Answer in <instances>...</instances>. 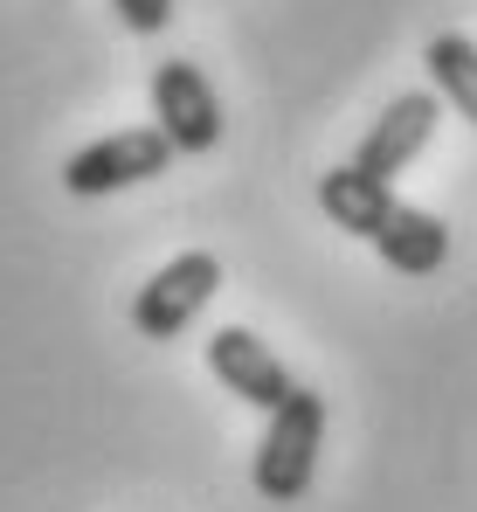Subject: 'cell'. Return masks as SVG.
Returning a JSON list of instances; mask_svg holds the SVG:
<instances>
[{"label":"cell","mask_w":477,"mask_h":512,"mask_svg":"<svg viewBox=\"0 0 477 512\" xmlns=\"http://www.w3.org/2000/svg\"><path fill=\"white\" fill-rule=\"evenodd\" d=\"M318 208H325L332 229L374 243L381 263L401 270V277H429V270L450 263V229H443L429 208L401 201L395 187H381V180H360L353 167L318 173Z\"/></svg>","instance_id":"obj_1"},{"label":"cell","mask_w":477,"mask_h":512,"mask_svg":"<svg viewBox=\"0 0 477 512\" xmlns=\"http://www.w3.org/2000/svg\"><path fill=\"white\" fill-rule=\"evenodd\" d=\"M318 443H325V395L318 388H298L270 423H263V443H256V492L270 506H291L312 492V471H318Z\"/></svg>","instance_id":"obj_2"},{"label":"cell","mask_w":477,"mask_h":512,"mask_svg":"<svg viewBox=\"0 0 477 512\" xmlns=\"http://www.w3.org/2000/svg\"><path fill=\"white\" fill-rule=\"evenodd\" d=\"M215 291H222V256L215 250H180L173 263H159L153 277L139 284L132 326H139L146 340H180V333L208 312Z\"/></svg>","instance_id":"obj_3"},{"label":"cell","mask_w":477,"mask_h":512,"mask_svg":"<svg viewBox=\"0 0 477 512\" xmlns=\"http://www.w3.org/2000/svg\"><path fill=\"white\" fill-rule=\"evenodd\" d=\"M173 160H180V153L166 146L159 125H125V132H104V139H90L83 153H70V160H63V187L83 194V201H97V194L159 180Z\"/></svg>","instance_id":"obj_4"},{"label":"cell","mask_w":477,"mask_h":512,"mask_svg":"<svg viewBox=\"0 0 477 512\" xmlns=\"http://www.w3.org/2000/svg\"><path fill=\"white\" fill-rule=\"evenodd\" d=\"M436 125H443V104H436V90H401L395 104L367 125V139L353 146V160L346 167L360 173V180H381V187H395V173L436 139Z\"/></svg>","instance_id":"obj_5"},{"label":"cell","mask_w":477,"mask_h":512,"mask_svg":"<svg viewBox=\"0 0 477 512\" xmlns=\"http://www.w3.org/2000/svg\"><path fill=\"white\" fill-rule=\"evenodd\" d=\"M153 118L166 132L173 153H208L222 139V104H215V84L201 77V63L187 56H166L153 70Z\"/></svg>","instance_id":"obj_6"},{"label":"cell","mask_w":477,"mask_h":512,"mask_svg":"<svg viewBox=\"0 0 477 512\" xmlns=\"http://www.w3.org/2000/svg\"><path fill=\"white\" fill-rule=\"evenodd\" d=\"M208 374L236 395V402H249V409H263V416H277L291 395H298V381H291V367L270 353V346L256 340L249 326H222L215 340H208Z\"/></svg>","instance_id":"obj_7"},{"label":"cell","mask_w":477,"mask_h":512,"mask_svg":"<svg viewBox=\"0 0 477 512\" xmlns=\"http://www.w3.org/2000/svg\"><path fill=\"white\" fill-rule=\"evenodd\" d=\"M422 70H429L436 104H450L457 118L477 125V42L471 35H436V42L422 49Z\"/></svg>","instance_id":"obj_8"},{"label":"cell","mask_w":477,"mask_h":512,"mask_svg":"<svg viewBox=\"0 0 477 512\" xmlns=\"http://www.w3.org/2000/svg\"><path fill=\"white\" fill-rule=\"evenodd\" d=\"M118 7V21L132 28V35H159L166 21H173V0H111Z\"/></svg>","instance_id":"obj_9"}]
</instances>
